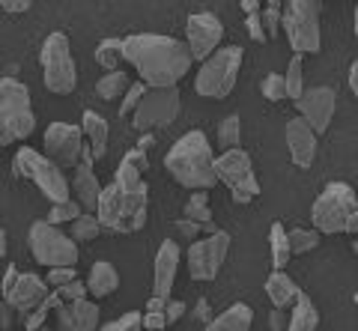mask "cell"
Returning a JSON list of instances; mask_svg holds the SVG:
<instances>
[{
	"mask_svg": "<svg viewBox=\"0 0 358 331\" xmlns=\"http://www.w3.org/2000/svg\"><path fill=\"white\" fill-rule=\"evenodd\" d=\"M176 233H182V236H200L203 233V224H197V221H188V218H182V221H176Z\"/></svg>",
	"mask_w": 358,
	"mask_h": 331,
	"instance_id": "f6af8a7d",
	"label": "cell"
},
{
	"mask_svg": "<svg viewBox=\"0 0 358 331\" xmlns=\"http://www.w3.org/2000/svg\"><path fill=\"white\" fill-rule=\"evenodd\" d=\"M0 6H3V13H27V9H30L27 0H18V3H13V0H3Z\"/></svg>",
	"mask_w": 358,
	"mask_h": 331,
	"instance_id": "816d5d0a",
	"label": "cell"
},
{
	"mask_svg": "<svg viewBox=\"0 0 358 331\" xmlns=\"http://www.w3.org/2000/svg\"><path fill=\"white\" fill-rule=\"evenodd\" d=\"M42 75L45 87L57 96H69L78 87V69L72 60V48L66 33H51L42 45Z\"/></svg>",
	"mask_w": 358,
	"mask_h": 331,
	"instance_id": "9c48e42d",
	"label": "cell"
},
{
	"mask_svg": "<svg viewBox=\"0 0 358 331\" xmlns=\"http://www.w3.org/2000/svg\"><path fill=\"white\" fill-rule=\"evenodd\" d=\"M287 147L296 168H310L313 159H317V135L301 117H293L287 123Z\"/></svg>",
	"mask_w": 358,
	"mask_h": 331,
	"instance_id": "d6986e66",
	"label": "cell"
},
{
	"mask_svg": "<svg viewBox=\"0 0 358 331\" xmlns=\"http://www.w3.org/2000/svg\"><path fill=\"white\" fill-rule=\"evenodd\" d=\"M268 242H272V263H275V272H284L293 253H289L287 227L281 224V221H275V224H272V236H268Z\"/></svg>",
	"mask_w": 358,
	"mask_h": 331,
	"instance_id": "4316f807",
	"label": "cell"
},
{
	"mask_svg": "<svg viewBox=\"0 0 358 331\" xmlns=\"http://www.w3.org/2000/svg\"><path fill=\"white\" fill-rule=\"evenodd\" d=\"M233 200H236V203H251V197L248 194H233Z\"/></svg>",
	"mask_w": 358,
	"mask_h": 331,
	"instance_id": "91938a15",
	"label": "cell"
},
{
	"mask_svg": "<svg viewBox=\"0 0 358 331\" xmlns=\"http://www.w3.org/2000/svg\"><path fill=\"white\" fill-rule=\"evenodd\" d=\"M239 138H242V119L239 117H224L218 126V147L224 152L239 149Z\"/></svg>",
	"mask_w": 358,
	"mask_h": 331,
	"instance_id": "83f0119b",
	"label": "cell"
},
{
	"mask_svg": "<svg viewBox=\"0 0 358 331\" xmlns=\"http://www.w3.org/2000/svg\"><path fill=\"white\" fill-rule=\"evenodd\" d=\"M313 230L317 233H355L358 230V200L346 182H331L313 203Z\"/></svg>",
	"mask_w": 358,
	"mask_h": 331,
	"instance_id": "277c9868",
	"label": "cell"
},
{
	"mask_svg": "<svg viewBox=\"0 0 358 331\" xmlns=\"http://www.w3.org/2000/svg\"><path fill=\"white\" fill-rule=\"evenodd\" d=\"M84 209L78 206V203H72V200H66V203H54V209L48 212V224H66V221H75L78 215H81Z\"/></svg>",
	"mask_w": 358,
	"mask_h": 331,
	"instance_id": "8d00e7d4",
	"label": "cell"
},
{
	"mask_svg": "<svg viewBox=\"0 0 358 331\" xmlns=\"http://www.w3.org/2000/svg\"><path fill=\"white\" fill-rule=\"evenodd\" d=\"M317 325H320L317 307H313V302L305 293H299L293 302V314H289V331H317Z\"/></svg>",
	"mask_w": 358,
	"mask_h": 331,
	"instance_id": "484cf974",
	"label": "cell"
},
{
	"mask_svg": "<svg viewBox=\"0 0 358 331\" xmlns=\"http://www.w3.org/2000/svg\"><path fill=\"white\" fill-rule=\"evenodd\" d=\"M131 123L141 131L167 128L179 117V90L176 87H162V90H147L141 96L138 108L131 110Z\"/></svg>",
	"mask_w": 358,
	"mask_h": 331,
	"instance_id": "8fae6325",
	"label": "cell"
},
{
	"mask_svg": "<svg viewBox=\"0 0 358 331\" xmlns=\"http://www.w3.org/2000/svg\"><path fill=\"white\" fill-rule=\"evenodd\" d=\"M185 36H188L185 45H188L192 60L203 63L206 57H212V54L218 51L221 39H224V24L212 13H194V15H188Z\"/></svg>",
	"mask_w": 358,
	"mask_h": 331,
	"instance_id": "9a60e30c",
	"label": "cell"
},
{
	"mask_svg": "<svg viewBox=\"0 0 358 331\" xmlns=\"http://www.w3.org/2000/svg\"><path fill=\"white\" fill-rule=\"evenodd\" d=\"M245 24H248V33H251V39H257V42H263V39H266V33H263V24H260V13H257V15H248V21H245Z\"/></svg>",
	"mask_w": 358,
	"mask_h": 331,
	"instance_id": "c3c4849f",
	"label": "cell"
},
{
	"mask_svg": "<svg viewBox=\"0 0 358 331\" xmlns=\"http://www.w3.org/2000/svg\"><path fill=\"white\" fill-rule=\"evenodd\" d=\"M102 331H143V319H141V314H126V316L114 319V323H108Z\"/></svg>",
	"mask_w": 358,
	"mask_h": 331,
	"instance_id": "f35d334b",
	"label": "cell"
},
{
	"mask_svg": "<svg viewBox=\"0 0 358 331\" xmlns=\"http://www.w3.org/2000/svg\"><path fill=\"white\" fill-rule=\"evenodd\" d=\"M96 218L99 224L114 230V233H134V230H141L147 224V185H141L138 191H126L117 182H110L99 194Z\"/></svg>",
	"mask_w": 358,
	"mask_h": 331,
	"instance_id": "3957f363",
	"label": "cell"
},
{
	"mask_svg": "<svg viewBox=\"0 0 358 331\" xmlns=\"http://www.w3.org/2000/svg\"><path fill=\"white\" fill-rule=\"evenodd\" d=\"M33 128H36V117H33L30 90L13 75L0 78V147L27 138Z\"/></svg>",
	"mask_w": 358,
	"mask_h": 331,
	"instance_id": "5b68a950",
	"label": "cell"
},
{
	"mask_svg": "<svg viewBox=\"0 0 358 331\" xmlns=\"http://www.w3.org/2000/svg\"><path fill=\"white\" fill-rule=\"evenodd\" d=\"M117 286H120V274L110 263H96V266L90 269V278H87V293L90 295L105 299V295H110Z\"/></svg>",
	"mask_w": 358,
	"mask_h": 331,
	"instance_id": "d4e9b609",
	"label": "cell"
},
{
	"mask_svg": "<svg viewBox=\"0 0 358 331\" xmlns=\"http://www.w3.org/2000/svg\"><path fill=\"white\" fill-rule=\"evenodd\" d=\"M268 325H272V331H287V316H284V307H275L272 316H268Z\"/></svg>",
	"mask_w": 358,
	"mask_h": 331,
	"instance_id": "681fc988",
	"label": "cell"
},
{
	"mask_svg": "<svg viewBox=\"0 0 358 331\" xmlns=\"http://www.w3.org/2000/svg\"><path fill=\"white\" fill-rule=\"evenodd\" d=\"M242 9H245L248 15H257V13H260V3H257V0H245Z\"/></svg>",
	"mask_w": 358,
	"mask_h": 331,
	"instance_id": "6f0895ef",
	"label": "cell"
},
{
	"mask_svg": "<svg viewBox=\"0 0 358 331\" xmlns=\"http://www.w3.org/2000/svg\"><path fill=\"white\" fill-rule=\"evenodd\" d=\"M251 323H254V311L248 304L236 302L224 314H218L215 319H209L206 331H251Z\"/></svg>",
	"mask_w": 358,
	"mask_h": 331,
	"instance_id": "7402d4cb",
	"label": "cell"
},
{
	"mask_svg": "<svg viewBox=\"0 0 358 331\" xmlns=\"http://www.w3.org/2000/svg\"><path fill=\"white\" fill-rule=\"evenodd\" d=\"M72 281H78V274H75V266H66V269H48V286H66V284H72Z\"/></svg>",
	"mask_w": 358,
	"mask_h": 331,
	"instance_id": "60d3db41",
	"label": "cell"
},
{
	"mask_svg": "<svg viewBox=\"0 0 358 331\" xmlns=\"http://www.w3.org/2000/svg\"><path fill=\"white\" fill-rule=\"evenodd\" d=\"M185 218L197 221V224H212V209H209V197L206 191H194L185 203Z\"/></svg>",
	"mask_w": 358,
	"mask_h": 331,
	"instance_id": "f546056e",
	"label": "cell"
},
{
	"mask_svg": "<svg viewBox=\"0 0 358 331\" xmlns=\"http://www.w3.org/2000/svg\"><path fill=\"white\" fill-rule=\"evenodd\" d=\"M281 6H284V3H278V0H272V3H266V9H263L260 24H263L266 39H268V36H275V33L281 30Z\"/></svg>",
	"mask_w": 358,
	"mask_h": 331,
	"instance_id": "e575fe53",
	"label": "cell"
},
{
	"mask_svg": "<svg viewBox=\"0 0 358 331\" xmlns=\"http://www.w3.org/2000/svg\"><path fill=\"white\" fill-rule=\"evenodd\" d=\"M176 269H179V245L171 239L162 242L159 253H155V278H152V295L155 299H167L176 281Z\"/></svg>",
	"mask_w": 358,
	"mask_h": 331,
	"instance_id": "ffe728a7",
	"label": "cell"
},
{
	"mask_svg": "<svg viewBox=\"0 0 358 331\" xmlns=\"http://www.w3.org/2000/svg\"><path fill=\"white\" fill-rule=\"evenodd\" d=\"M227 251H230V236L224 230H215L212 236L192 242V248H188V274H192V281L215 278L224 260H227Z\"/></svg>",
	"mask_w": 358,
	"mask_h": 331,
	"instance_id": "7c38bea8",
	"label": "cell"
},
{
	"mask_svg": "<svg viewBox=\"0 0 358 331\" xmlns=\"http://www.w3.org/2000/svg\"><path fill=\"white\" fill-rule=\"evenodd\" d=\"M266 293H268V299H272L275 307H284L287 311V304H293L301 290L287 272H272L268 281H266Z\"/></svg>",
	"mask_w": 358,
	"mask_h": 331,
	"instance_id": "cb8c5ba5",
	"label": "cell"
},
{
	"mask_svg": "<svg viewBox=\"0 0 358 331\" xmlns=\"http://www.w3.org/2000/svg\"><path fill=\"white\" fill-rule=\"evenodd\" d=\"M164 307H167V299H155V295H152V299L147 302V311L150 314H164Z\"/></svg>",
	"mask_w": 358,
	"mask_h": 331,
	"instance_id": "11a10c76",
	"label": "cell"
},
{
	"mask_svg": "<svg viewBox=\"0 0 358 331\" xmlns=\"http://www.w3.org/2000/svg\"><path fill=\"white\" fill-rule=\"evenodd\" d=\"M263 96L268 98V102H281V98H287V87H284V75H266L263 81Z\"/></svg>",
	"mask_w": 358,
	"mask_h": 331,
	"instance_id": "74e56055",
	"label": "cell"
},
{
	"mask_svg": "<svg viewBox=\"0 0 358 331\" xmlns=\"http://www.w3.org/2000/svg\"><path fill=\"white\" fill-rule=\"evenodd\" d=\"M122 60H129L141 75V84L147 90L176 87L192 69V54L188 45L159 33H134L122 39Z\"/></svg>",
	"mask_w": 358,
	"mask_h": 331,
	"instance_id": "6da1fadb",
	"label": "cell"
},
{
	"mask_svg": "<svg viewBox=\"0 0 358 331\" xmlns=\"http://www.w3.org/2000/svg\"><path fill=\"white\" fill-rule=\"evenodd\" d=\"M60 299L63 302H81V299H87V284H81V281H72V284H66V286H60Z\"/></svg>",
	"mask_w": 358,
	"mask_h": 331,
	"instance_id": "b9f144b4",
	"label": "cell"
},
{
	"mask_svg": "<svg viewBox=\"0 0 358 331\" xmlns=\"http://www.w3.org/2000/svg\"><path fill=\"white\" fill-rule=\"evenodd\" d=\"M122 164H131V168H138V170H147V168H150V164H147V152H141V149L126 152V159H122Z\"/></svg>",
	"mask_w": 358,
	"mask_h": 331,
	"instance_id": "bcb514c9",
	"label": "cell"
},
{
	"mask_svg": "<svg viewBox=\"0 0 358 331\" xmlns=\"http://www.w3.org/2000/svg\"><path fill=\"white\" fill-rule=\"evenodd\" d=\"M141 319H143V328H147V331H162V328L167 325L164 314H150V311H147V314H143Z\"/></svg>",
	"mask_w": 358,
	"mask_h": 331,
	"instance_id": "7dc6e473",
	"label": "cell"
},
{
	"mask_svg": "<svg viewBox=\"0 0 358 331\" xmlns=\"http://www.w3.org/2000/svg\"><path fill=\"white\" fill-rule=\"evenodd\" d=\"M15 323V311H13V304H9L6 299H0V331H9Z\"/></svg>",
	"mask_w": 358,
	"mask_h": 331,
	"instance_id": "ee69618b",
	"label": "cell"
},
{
	"mask_svg": "<svg viewBox=\"0 0 358 331\" xmlns=\"http://www.w3.org/2000/svg\"><path fill=\"white\" fill-rule=\"evenodd\" d=\"M185 316V302L179 299H167V307H164V319L167 323H176V319Z\"/></svg>",
	"mask_w": 358,
	"mask_h": 331,
	"instance_id": "7bdbcfd3",
	"label": "cell"
},
{
	"mask_svg": "<svg viewBox=\"0 0 358 331\" xmlns=\"http://www.w3.org/2000/svg\"><path fill=\"white\" fill-rule=\"evenodd\" d=\"M320 3L317 0H289L281 6V27L287 30V39L299 54H317L320 45Z\"/></svg>",
	"mask_w": 358,
	"mask_h": 331,
	"instance_id": "52a82bcc",
	"label": "cell"
},
{
	"mask_svg": "<svg viewBox=\"0 0 358 331\" xmlns=\"http://www.w3.org/2000/svg\"><path fill=\"white\" fill-rule=\"evenodd\" d=\"M39 331H48V328H39Z\"/></svg>",
	"mask_w": 358,
	"mask_h": 331,
	"instance_id": "94428289",
	"label": "cell"
},
{
	"mask_svg": "<svg viewBox=\"0 0 358 331\" xmlns=\"http://www.w3.org/2000/svg\"><path fill=\"white\" fill-rule=\"evenodd\" d=\"M120 57H122V39H105L102 45L96 48V63L102 69H114L120 66Z\"/></svg>",
	"mask_w": 358,
	"mask_h": 331,
	"instance_id": "1f68e13d",
	"label": "cell"
},
{
	"mask_svg": "<svg viewBox=\"0 0 358 331\" xmlns=\"http://www.w3.org/2000/svg\"><path fill=\"white\" fill-rule=\"evenodd\" d=\"M164 164L167 173L185 189L203 191L209 185H215V156H212L203 131H188L179 138L164 156Z\"/></svg>",
	"mask_w": 358,
	"mask_h": 331,
	"instance_id": "7a4b0ae2",
	"label": "cell"
},
{
	"mask_svg": "<svg viewBox=\"0 0 358 331\" xmlns=\"http://www.w3.org/2000/svg\"><path fill=\"white\" fill-rule=\"evenodd\" d=\"M18 274H21V272H18L15 266H9V269H6V274H3V299H6L9 293H13V286H15V281H18Z\"/></svg>",
	"mask_w": 358,
	"mask_h": 331,
	"instance_id": "f907efd6",
	"label": "cell"
},
{
	"mask_svg": "<svg viewBox=\"0 0 358 331\" xmlns=\"http://www.w3.org/2000/svg\"><path fill=\"white\" fill-rule=\"evenodd\" d=\"M215 179H221L233 194H248L251 200L260 194V182L254 176L251 156L245 149H230L215 159Z\"/></svg>",
	"mask_w": 358,
	"mask_h": 331,
	"instance_id": "4fadbf2b",
	"label": "cell"
},
{
	"mask_svg": "<svg viewBox=\"0 0 358 331\" xmlns=\"http://www.w3.org/2000/svg\"><path fill=\"white\" fill-rule=\"evenodd\" d=\"M15 173L21 176V179H30L51 203H66V200H69V189H72V185L66 182L63 170L54 161L39 156L36 149L24 147V149L15 152Z\"/></svg>",
	"mask_w": 358,
	"mask_h": 331,
	"instance_id": "ba28073f",
	"label": "cell"
},
{
	"mask_svg": "<svg viewBox=\"0 0 358 331\" xmlns=\"http://www.w3.org/2000/svg\"><path fill=\"white\" fill-rule=\"evenodd\" d=\"M152 143H155V138H152V131H143V135H141V140H138V147H134V149L147 152V149H152Z\"/></svg>",
	"mask_w": 358,
	"mask_h": 331,
	"instance_id": "db71d44e",
	"label": "cell"
},
{
	"mask_svg": "<svg viewBox=\"0 0 358 331\" xmlns=\"http://www.w3.org/2000/svg\"><path fill=\"white\" fill-rule=\"evenodd\" d=\"M296 108H299L301 119L310 126L313 135H322L334 117L338 96H334L331 87H310V90H301V96L296 98Z\"/></svg>",
	"mask_w": 358,
	"mask_h": 331,
	"instance_id": "2e32d148",
	"label": "cell"
},
{
	"mask_svg": "<svg viewBox=\"0 0 358 331\" xmlns=\"http://www.w3.org/2000/svg\"><path fill=\"white\" fill-rule=\"evenodd\" d=\"M143 93H147V87H143L141 81H138V84H129L126 96H122V105H120V114H131V110L138 108V102H141Z\"/></svg>",
	"mask_w": 358,
	"mask_h": 331,
	"instance_id": "ab89813d",
	"label": "cell"
},
{
	"mask_svg": "<svg viewBox=\"0 0 358 331\" xmlns=\"http://www.w3.org/2000/svg\"><path fill=\"white\" fill-rule=\"evenodd\" d=\"M3 257H6V233L0 230V260H3Z\"/></svg>",
	"mask_w": 358,
	"mask_h": 331,
	"instance_id": "680465c9",
	"label": "cell"
},
{
	"mask_svg": "<svg viewBox=\"0 0 358 331\" xmlns=\"http://www.w3.org/2000/svg\"><path fill=\"white\" fill-rule=\"evenodd\" d=\"M99 233H102V224H99L96 215L81 212L72 221V242H93Z\"/></svg>",
	"mask_w": 358,
	"mask_h": 331,
	"instance_id": "f1b7e54d",
	"label": "cell"
},
{
	"mask_svg": "<svg viewBox=\"0 0 358 331\" xmlns=\"http://www.w3.org/2000/svg\"><path fill=\"white\" fill-rule=\"evenodd\" d=\"M81 135L90 140V152H93V159H102L108 152V123H105V117L96 114V110H84Z\"/></svg>",
	"mask_w": 358,
	"mask_h": 331,
	"instance_id": "603a6c76",
	"label": "cell"
},
{
	"mask_svg": "<svg viewBox=\"0 0 358 331\" xmlns=\"http://www.w3.org/2000/svg\"><path fill=\"white\" fill-rule=\"evenodd\" d=\"M93 152L84 149L81 161H78L75 168V179H72V189H75V197H78V206L84 209V212H96L99 206V194H102V185L96 179V170H93Z\"/></svg>",
	"mask_w": 358,
	"mask_h": 331,
	"instance_id": "ac0fdd59",
	"label": "cell"
},
{
	"mask_svg": "<svg viewBox=\"0 0 358 331\" xmlns=\"http://www.w3.org/2000/svg\"><path fill=\"white\" fill-rule=\"evenodd\" d=\"M129 90V78H126V72H108L102 81L96 84V93L105 98V102H110V98H117L120 93H126Z\"/></svg>",
	"mask_w": 358,
	"mask_h": 331,
	"instance_id": "4dcf8cb0",
	"label": "cell"
},
{
	"mask_svg": "<svg viewBox=\"0 0 358 331\" xmlns=\"http://www.w3.org/2000/svg\"><path fill=\"white\" fill-rule=\"evenodd\" d=\"M30 251L39 266L48 269H66L78 263V245L72 236H66L60 227L48 224V221H36L30 227Z\"/></svg>",
	"mask_w": 358,
	"mask_h": 331,
	"instance_id": "30bf717a",
	"label": "cell"
},
{
	"mask_svg": "<svg viewBox=\"0 0 358 331\" xmlns=\"http://www.w3.org/2000/svg\"><path fill=\"white\" fill-rule=\"evenodd\" d=\"M99 325V307L81 299V302H63L57 307V331H96Z\"/></svg>",
	"mask_w": 358,
	"mask_h": 331,
	"instance_id": "44dd1931",
	"label": "cell"
},
{
	"mask_svg": "<svg viewBox=\"0 0 358 331\" xmlns=\"http://www.w3.org/2000/svg\"><path fill=\"white\" fill-rule=\"evenodd\" d=\"M284 87H287V98H299L301 90H305V72H301V57L296 54L287 66V75H284Z\"/></svg>",
	"mask_w": 358,
	"mask_h": 331,
	"instance_id": "d6a6232c",
	"label": "cell"
},
{
	"mask_svg": "<svg viewBox=\"0 0 358 331\" xmlns=\"http://www.w3.org/2000/svg\"><path fill=\"white\" fill-rule=\"evenodd\" d=\"M45 299H48V284H45L39 274H18L13 293L6 295V302L13 304V311H15L21 319L36 311V307H39Z\"/></svg>",
	"mask_w": 358,
	"mask_h": 331,
	"instance_id": "e0dca14e",
	"label": "cell"
},
{
	"mask_svg": "<svg viewBox=\"0 0 358 331\" xmlns=\"http://www.w3.org/2000/svg\"><path fill=\"white\" fill-rule=\"evenodd\" d=\"M287 242H289V253H305V251L320 245V233H317V230L296 227V230H289V233H287Z\"/></svg>",
	"mask_w": 358,
	"mask_h": 331,
	"instance_id": "836d02e7",
	"label": "cell"
},
{
	"mask_svg": "<svg viewBox=\"0 0 358 331\" xmlns=\"http://www.w3.org/2000/svg\"><path fill=\"white\" fill-rule=\"evenodd\" d=\"M114 182L120 185V189H126V191H138L143 179H141V170L138 168H131V164H120L117 173H114Z\"/></svg>",
	"mask_w": 358,
	"mask_h": 331,
	"instance_id": "d590c367",
	"label": "cell"
},
{
	"mask_svg": "<svg viewBox=\"0 0 358 331\" xmlns=\"http://www.w3.org/2000/svg\"><path fill=\"white\" fill-rule=\"evenodd\" d=\"M45 149H48V156L57 168H78L87 147H84V135L78 126L51 123L45 128Z\"/></svg>",
	"mask_w": 358,
	"mask_h": 331,
	"instance_id": "5bb4252c",
	"label": "cell"
},
{
	"mask_svg": "<svg viewBox=\"0 0 358 331\" xmlns=\"http://www.w3.org/2000/svg\"><path fill=\"white\" fill-rule=\"evenodd\" d=\"M194 316L203 319V323H209V319H212V311H209V302H206V299H200V302L194 304Z\"/></svg>",
	"mask_w": 358,
	"mask_h": 331,
	"instance_id": "f5cc1de1",
	"label": "cell"
},
{
	"mask_svg": "<svg viewBox=\"0 0 358 331\" xmlns=\"http://www.w3.org/2000/svg\"><path fill=\"white\" fill-rule=\"evenodd\" d=\"M239 69H242V48L239 45L218 48L200 66L194 90L206 98H227L233 93V87H236Z\"/></svg>",
	"mask_w": 358,
	"mask_h": 331,
	"instance_id": "8992f818",
	"label": "cell"
},
{
	"mask_svg": "<svg viewBox=\"0 0 358 331\" xmlns=\"http://www.w3.org/2000/svg\"><path fill=\"white\" fill-rule=\"evenodd\" d=\"M350 90L358 96V63L350 66Z\"/></svg>",
	"mask_w": 358,
	"mask_h": 331,
	"instance_id": "9f6ffc18",
	"label": "cell"
}]
</instances>
